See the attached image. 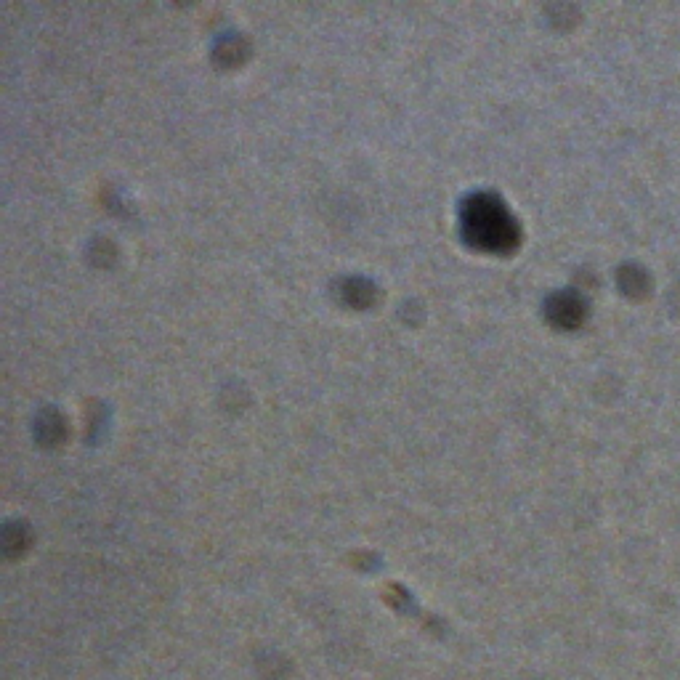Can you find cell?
Returning a JSON list of instances; mask_svg holds the SVG:
<instances>
[{
  "instance_id": "obj_1",
  "label": "cell",
  "mask_w": 680,
  "mask_h": 680,
  "mask_svg": "<svg viewBox=\"0 0 680 680\" xmlns=\"http://www.w3.org/2000/svg\"><path fill=\"white\" fill-rule=\"evenodd\" d=\"M460 226L465 240L476 250L508 253L518 240V226L495 192H473L460 208Z\"/></svg>"
},
{
  "instance_id": "obj_2",
  "label": "cell",
  "mask_w": 680,
  "mask_h": 680,
  "mask_svg": "<svg viewBox=\"0 0 680 680\" xmlns=\"http://www.w3.org/2000/svg\"><path fill=\"white\" fill-rule=\"evenodd\" d=\"M343 301L354 303V306H367V303H372V298H375V287H372V282H367V279L362 277H351L343 282Z\"/></svg>"
}]
</instances>
